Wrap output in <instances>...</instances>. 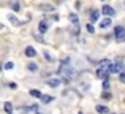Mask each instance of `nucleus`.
Here are the masks:
<instances>
[{
  "label": "nucleus",
  "mask_w": 125,
  "mask_h": 114,
  "mask_svg": "<svg viewBox=\"0 0 125 114\" xmlns=\"http://www.w3.org/2000/svg\"><path fill=\"white\" fill-rule=\"evenodd\" d=\"M70 62H71L70 57H67L65 60L60 62V67H59V74H60V76H65V81H70L74 74V68L71 67Z\"/></svg>",
  "instance_id": "1"
},
{
  "label": "nucleus",
  "mask_w": 125,
  "mask_h": 114,
  "mask_svg": "<svg viewBox=\"0 0 125 114\" xmlns=\"http://www.w3.org/2000/svg\"><path fill=\"white\" fill-rule=\"evenodd\" d=\"M124 68H125V67H124L122 57H117V60H114L113 63L108 67V71H109V74H116V73H120Z\"/></svg>",
  "instance_id": "2"
},
{
  "label": "nucleus",
  "mask_w": 125,
  "mask_h": 114,
  "mask_svg": "<svg viewBox=\"0 0 125 114\" xmlns=\"http://www.w3.org/2000/svg\"><path fill=\"white\" fill-rule=\"evenodd\" d=\"M114 40L117 43H124L125 41V27L124 25H116L114 27Z\"/></svg>",
  "instance_id": "3"
},
{
  "label": "nucleus",
  "mask_w": 125,
  "mask_h": 114,
  "mask_svg": "<svg viewBox=\"0 0 125 114\" xmlns=\"http://www.w3.org/2000/svg\"><path fill=\"white\" fill-rule=\"evenodd\" d=\"M101 14H104L106 18L116 16V8H113L111 5H103V6H101Z\"/></svg>",
  "instance_id": "4"
},
{
  "label": "nucleus",
  "mask_w": 125,
  "mask_h": 114,
  "mask_svg": "<svg viewBox=\"0 0 125 114\" xmlns=\"http://www.w3.org/2000/svg\"><path fill=\"white\" fill-rule=\"evenodd\" d=\"M38 11H43V13H54V11H55V6L51 5V3H40V5H38Z\"/></svg>",
  "instance_id": "5"
},
{
  "label": "nucleus",
  "mask_w": 125,
  "mask_h": 114,
  "mask_svg": "<svg viewBox=\"0 0 125 114\" xmlns=\"http://www.w3.org/2000/svg\"><path fill=\"white\" fill-rule=\"evenodd\" d=\"M111 25H113V19H111V18H104V19H101V21L98 22V27L103 29V30H104V29H109Z\"/></svg>",
  "instance_id": "6"
},
{
  "label": "nucleus",
  "mask_w": 125,
  "mask_h": 114,
  "mask_svg": "<svg viewBox=\"0 0 125 114\" xmlns=\"http://www.w3.org/2000/svg\"><path fill=\"white\" fill-rule=\"evenodd\" d=\"M108 74H109L108 68L98 67V70H97V78H98V79H108Z\"/></svg>",
  "instance_id": "7"
},
{
  "label": "nucleus",
  "mask_w": 125,
  "mask_h": 114,
  "mask_svg": "<svg viewBox=\"0 0 125 114\" xmlns=\"http://www.w3.org/2000/svg\"><path fill=\"white\" fill-rule=\"evenodd\" d=\"M6 18H8V21L11 22L13 25H16V27H19V25H22V24H24V21H21V19H18V18L14 16V14H8Z\"/></svg>",
  "instance_id": "8"
},
{
  "label": "nucleus",
  "mask_w": 125,
  "mask_h": 114,
  "mask_svg": "<svg viewBox=\"0 0 125 114\" xmlns=\"http://www.w3.org/2000/svg\"><path fill=\"white\" fill-rule=\"evenodd\" d=\"M46 84H48L49 87H52V89H55V87H59L62 84V79H59V78H52V79L46 81Z\"/></svg>",
  "instance_id": "9"
},
{
  "label": "nucleus",
  "mask_w": 125,
  "mask_h": 114,
  "mask_svg": "<svg viewBox=\"0 0 125 114\" xmlns=\"http://www.w3.org/2000/svg\"><path fill=\"white\" fill-rule=\"evenodd\" d=\"M24 54L27 57H37V51H35V48L33 46H25V49H24Z\"/></svg>",
  "instance_id": "10"
},
{
  "label": "nucleus",
  "mask_w": 125,
  "mask_h": 114,
  "mask_svg": "<svg viewBox=\"0 0 125 114\" xmlns=\"http://www.w3.org/2000/svg\"><path fill=\"white\" fill-rule=\"evenodd\" d=\"M48 30H49V24H48V21H41L40 24H38V32H40V33H46Z\"/></svg>",
  "instance_id": "11"
},
{
  "label": "nucleus",
  "mask_w": 125,
  "mask_h": 114,
  "mask_svg": "<svg viewBox=\"0 0 125 114\" xmlns=\"http://www.w3.org/2000/svg\"><path fill=\"white\" fill-rule=\"evenodd\" d=\"M95 111L98 114H109V109H108V106H104V105H97L95 106Z\"/></svg>",
  "instance_id": "12"
},
{
  "label": "nucleus",
  "mask_w": 125,
  "mask_h": 114,
  "mask_svg": "<svg viewBox=\"0 0 125 114\" xmlns=\"http://www.w3.org/2000/svg\"><path fill=\"white\" fill-rule=\"evenodd\" d=\"M68 19H70V22H71L73 25H79V18H78V14L70 13V14H68Z\"/></svg>",
  "instance_id": "13"
},
{
  "label": "nucleus",
  "mask_w": 125,
  "mask_h": 114,
  "mask_svg": "<svg viewBox=\"0 0 125 114\" xmlns=\"http://www.w3.org/2000/svg\"><path fill=\"white\" fill-rule=\"evenodd\" d=\"M100 13L101 11H98V10H90V21H98L100 19Z\"/></svg>",
  "instance_id": "14"
},
{
  "label": "nucleus",
  "mask_w": 125,
  "mask_h": 114,
  "mask_svg": "<svg viewBox=\"0 0 125 114\" xmlns=\"http://www.w3.org/2000/svg\"><path fill=\"white\" fill-rule=\"evenodd\" d=\"M27 70L32 71V73H35V71L40 70V67H38V63H35V62H29L27 63Z\"/></svg>",
  "instance_id": "15"
},
{
  "label": "nucleus",
  "mask_w": 125,
  "mask_h": 114,
  "mask_svg": "<svg viewBox=\"0 0 125 114\" xmlns=\"http://www.w3.org/2000/svg\"><path fill=\"white\" fill-rule=\"evenodd\" d=\"M111 63H113V62H111L109 59H101V60L98 62V67H101V68H108Z\"/></svg>",
  "instance_id": "16"
},
{
  "label": "nucleus",
  "mask_w": 125,
  "mask_h": 114,
  "mask_svg": "<svg viewBox=\"0 0 125 114\" xmlns=\"http://www.w3.org/2000/svg\"><path fill=\"white\" fill-rule=\"evenodd\" d=\"M40 100H41L43 103H44V105H48V103L54 102V97H52V95H43V97H41Z\"/></svg>",
  "instance_id": "17"
},
{
  "label": "nucleus",
  "mask_w": 125,
  "mask_h": 114,
  "mask_svg": "<svg viewBox=\"0 0 125 114\" xmlns=\"http://www.w3.org/2000/svg\"><path fill=\"white\" fill-rule=\"evenodd\" d=\"M29 93H30L32 97H35V98H41V97H43V93L40 92V90H37V89H30Z\"/></svg>",
  "instance_id": "18"
},
{
  "label": "nucleus",
  "mask_w": 125,
  "mask_h": 114,
  "mask_svg": "<svg viewBox=\"0 0 125 114\" xmlns=\"http://www.w3.org/2000/svg\"><path fill=\"white\" fill-rule=\"evenodd\" d=\"M43 56H44V59H46L48 62H54V60H55L54 56H52V54H49L48 51H43Z\"/></svg>",
  "instance_id": "19"
},
{
  "label": "nucleus",
  "mask_w": 125,
  "mask_h": 114,
  "mask_svg": "<svg viewBox=\"0 0 125 114\" xmlns=\"http://www.w3.org/2000/svg\"><path fill=\"white\" fill-rule=\"evenodd\" d=\"M3 108H5V111L8 113V114H13V105H11V103H10V102H6Z\"/></svg>",
  "instance_id": "20"
},
{
  "label": "nucleus",
  "mask_w": 125,
  "mask_h": 114,
  "mask_svg": "<svg viewBox=\"0 0 125 114\" xmlns=\"http://www.w3.org/2000/svg\"><path fill=\"white\" fill-rule=\"evenodd\" d=\"M101 98H103V100H111V98H113V93H109L108 90H103V93H101Z\"/></svg>",
  "instance_id": "21"
},
{
  "label": "nucleus",
  "mask_w": 125,
  "mask_h": 114,
  "mask_svg": "<svg viewBox=\"0 0 125 114\" xmlns=\"http://www.w3.org/2000/svg\"><path fill=\"white\" fill-rule=\"evenodd\" d=\"M11 8H13V11L19 13V10H21V5H19V2H11Z\"/></svg>",
  "instance_id": "22"
},
{
  "label": "nucleus",
  "mask_w": 125,
  "mask_h": 114,
  "mask_svg": "<svg viewBox=\"0 0 125 114\" xmlns=\"http://www.w3.org/2000/svg\"><path fill=\"white\" fill-rule=\"evenodd\" d=\"M85 30H87L89 33H94V32H95V27L92 24H87V25H85Z\"/></svg>",
  "instance_id": "23"
},
{
  "label": "nucleus",
  "mask_w": 125,
  "mask_h": 114,
  "mask_svg": "<svg viewBox=\"0 0 125 114\" xmlns=\"http://www.w3.org/2000/svg\"><path fill=\"white\" fill-rule=\"evenodd\" d=\"M119 79H120V83H124V84H125V68L119 73Z\"/></svg>",
  "instance_id": "24"
},
{
  "label": "nucleus",
  "mask_w": 125,
  "mask_h": 114,
  "mask_svg": "<svg viewBox=\"0 0 125 114\" xmlns=\"http://www.w3.org/2000/svg\"><path fill=\"white\" fill-rule=\"evenodd\" d=\"M13 68H14V63H13V62H6L5 63V70H13Z\"/></svg>",
  "instance_id": "25"
},
{
  "label": "nucleus",
  "mask_w": 125,
  "mask_h": 114,
  "mask_svg": "<svg viewBox=\"0 0 125 114\" xmlns=\"http://www.w3.org/2000/svg\"><path fill=\"white\" fill-rule=\"evenodd\" d=\"M109 86H111V84H109V81H108V79H104V81H103V90H109Z\"/></svg>",
  "instance_id": "26"
},
{
  "label": "nucleus",
  "mask_w": 125,
  "mask_h": 114,
  "mask_svg": "<svg viewBox=\"0 0 125 114\" xmlns=\"http://www.w3.org/2000/svg\"><path fill=\"white\" fill-rule=\"evenodd\" d=\"M81 89H83L84 92H85V90H89V89H90V83H84V84H81Z\"/></svg>",
  "instance_id": "27"
},
{
  "label": "nucleus",
  "mask_w": 125,
  "mask_h": 114,
  "mask_svg": "<svg viewBox=\"0 0 125 114\" xmlns=\"http://www.w3.org/2000/svg\"><path fill=\"white\" fill-rule=\"evenodd\" d=\"M8 86H10V89H13V90H14V89H18V84H16V83H10Z\"/></svg>",
  "instance_id": "28"
},
{
  "label": "nucleus",
  "mask_w": 125,
  "mask_h": 114,
  "mask_svg": "<svg viewBox=\"0 0 125 114\" xmlns=\"http://www.w3.org/2000/svg\"><path fill=\"white\" fill-rule=\"evenodd\" d=\"M35 40H37V41H40V43H44V40H43V37H38V35L35 37Z\"/></svg>",
  "instance_id": "29"
},
{
  "label": "nucleus",
  "mask_w": 125,
  "mask_h": 114,
  "mask_svg": "<svg viewBox=\"0 0 125 114\" xmlns=\"http://www.w3.org/2000/svg\"><path fill=\"white\" fill-rule=\"evenodd\" d=\"M2 29H3V24H2V22H0V30H2Z\"/></svg>",
  "instance_id": "30"
},
{
  "label": "nucleus",
  "mask_w": 125,
  "mask_h": 114,
  "mask_svg": "<svg viewBox=\"0 0 125 114\" xmlns=\"http://www.w3.org/2000/svg\"><path fill=\"white\" fill-rule=\"evenodd\" d=\"M3 70V67H2V63H0V71H2Z\"/></svg>",
  "instance_id": "31"
},
{
  "label": "nucleus",
  "mask_w": 125,
  "mask_h": 114,
  "mask_svg": "<svg viewBox=\"0 0 125 114\" xmlns=\"http://www.w3.org/2000/svg\"><path fill=\"white\" fill-rule=\"evenodd\" d=\"M101 2H104V0H101Z\"/></svg>",
  "instance_id": "32"
},
{
  "label": "nucleus",
  "mask_w": 125,
  "mask_h": 114,
  "mask_svg": "<svg viewBox=\"0 0 125 114\" xmlns=\"http://www.w3.org/2000/svg\"><path fill=\"white\" fill-rule=\"evenodd\" d=\"M124 5H125V2H124Z\"/></svg>",
  "instance_id": "33"
},
{
  "label": "nucleus",
  "mask_w": 125,
  "mask_h": 114,
  "mask_svg": "<svg viewBox=\"0 0 125 114\" xmlns=\"http://www.w3.org/2000/svg\"><path fill=\"white\" fill-rule=\"evenodd\" d=\"M109 114H111V113H109Z\"/></svg>",
  "instance_id": "34"
}]
</instances>
